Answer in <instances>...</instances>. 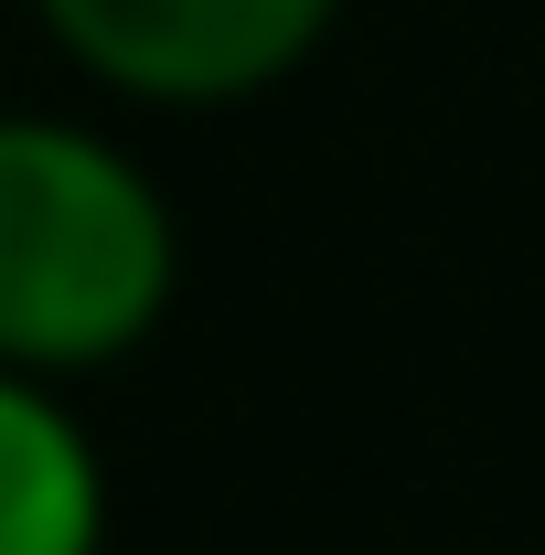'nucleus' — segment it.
Returning <instances> with one entry per match:
<instances>
[{
    "instance_id": "obj_2",
    "label": "nucleus",
    "mask_w": 545,
    "mask_h": 555,
    "mask_svg": "<svg viewBox=\"0 0 545 555\" xmlns=\"http://www.w3.org/2000/svg\"><path fill=\"white\" fill-rule=\"evenodd\" d=\"M43 33L118 96L150 107H236L310 65L342 0H33Z\"/></svg>"
},
{
    "instance_id": "obj_1",
    "label": "nucleus",
    "mask_w": 545,
    "mask_h": 555,
    "mask_svg": "<svg viewBox=\"0 0 545 555\" xmlns=\"http://www.w3.org/2000/svg\"><path fill=\"white\" fill-rule=\"evenodd\" d=\"M182 278L172 204L118 139L75 118H0V363L97 374L161 332Z\"/></svg>"
},
{
    "instance_id": "obj_3",
    "label": "nucleus",
    "mask_w": 545,
    "mask_h": 555,
    "mask_svg": "<svg viewBox=\"0 0 545 555\" xmlns=\"http://www.w3.org/2000/svg\"><path fill=\"white\" fill-rule=\"evenodd\" d=\"M107 545V470L86 449L54 374L0 363V555H97Z\"/></svg>"
}]
</instances>
